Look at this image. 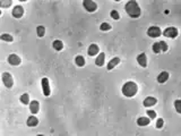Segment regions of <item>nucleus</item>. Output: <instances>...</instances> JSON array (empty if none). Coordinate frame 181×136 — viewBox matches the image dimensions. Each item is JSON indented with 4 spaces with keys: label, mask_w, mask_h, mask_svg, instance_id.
I'll list each match as a JSON object with an SVG mask.
<instances>
[{
    "label": "nucleus",
    "mask_w": 181,
    "mask_h": 136,
    "mask_svg": "<svg viewBox=\"0 0 181 136\" xmlns=\"http://www.w3.org/2000/svg\"><path fill=\"white\" fill-rule=\"evenodd\" d=\"M126 13H127L131 18H138L140 16V7L138 5L137 1L135 0H130L126 4Z\"/></svg>",
    "instance_id": "f257e3e1"
},
{
    "label": "nucleus",
    "mask_w": 181,
    "mask_h": 136,
    "mask_svg": "<svg viewBox=\"0 0 181 136\" xmlns=\"http://www.w3.org/2000/svg\"><path fill=\"white\" fill-rule=\"evenodd\" d=\"M122 94L127 97H132L134 95H136V93L138 92V86L137 84L132 81L125 83L122 86Z\"/></svg>",
    "instance_id": "f03ea898"
},
{
    "label": "nucleus",
    "mask_w": 181,
    "mask_h": 136,
    "mask_svg": "<svg viewBox=\"0 0 181 136\" xmlns=\"http://www.w3.org/2000/svg\"><path fill=\"white\" fill-rule=\"evenodd\" d=\"M1 78H2V82H4L6 88H10L11 86H13V84H14V79H13V76H11L9 73H7V72L2 73Z\"/></svg>",
    "instance_id": "7ed1b4c3"
},
{
    "label": "nucleus",
    "mask_w": 181,
    "mask_h": 136,
    "mask_svg": "<svg viewBox=\"0 0 181 136\" xmlns=\"http://www.w3.org/2000/svg\"><path fill=\"white\" fill-rule=\"evenodd\" d=\"M83 6L88 13H94L95 10L98 9V5L94 1H92V0H84Z\"/></svg>",
    "instance_id": "20e7f679"
},
{
    "label": "nucleus",
    "mask_w": 181,
    "mask_h": 136,
    "mask_svg": "<svg viewBox=\"0 0 181 136\" xmlns=\"http://www.w3.org/2000/svg\"><path fill=\"white\" fill-rule=\"evenodd\" d=\"M161 34H162L161 29L157 27V26H151V27H148V29H147V35L149 38H158V36H161Z\"/></svg>",
    "instance_id": "39448f33"
},
{
    "label": "nucleus",
    "mask_w": 181,
    "mask_h": 136,
    "mask_svg": "<svg viewBox=\"0 0 181 136\" xmlns=\"http://www.w3.org/2000/svg\"><path fill=\"white\" fill-rule=\"evenodd\" d=\"M163 35L167 36V38H170V39H174L178 36V29L176 27H167V29H164Z\"/></svg>",
    "instance_id": "423d86ee"
},
{
    "label": "nucleus",
    "mask_w": 181,
    "mask_h": 136,
    "mask_svg": "<svg viewBox=\"0 0 181 136\" xmlns=\"http://www.w3.org/2000/svg\"><path fill=\"white\" fill-rule=\"evenodd\" d=\"M42 90H43V94L45 97H49L50 93H51V90H50V84H49V79L47 77L42 78Z\"/></svg>",
    "instance_id": "0eeeda50"
},
{
    "label": "nucleus",
    "mask_w": 181,
    "mask_h": 136,
    "mask_svg": "<svg viewBox=\"0 0 181 136\" xmlns=\"http://www.w3.org/2000/svg\"><path fill=\"white\" fill-rule=\"evenodd\" d=\"M8 63H9L11 66H18V65H20L22 60H20V58L17 56V54H13L8 57Z\"/></svg>",
    "instance_id": "6e6552de"
},
{
    "label": "nucleus",
    "mask_w": 181,
    "mask_h": 136,
    "mask_svg": "<svg viewBox=\"0 0 181 136\" xmlns=\"http://www.w3.org/2000/svg\"><path fill=\"white\" fill-rule=\"evenodd\" d=\"M11 14H13V16H14L15 18H20L24 15V8L22 6H15Z\"/></svg>",
    "instance_id": "1a4fd4ad"
},
{
    "label": "nucleus",
    "mask_w": 181,
    "mask_h": 136,
    "mask_svg": "<svg viewBox=\"0 0 181 136\" xmlns=\"http://www.w3.org/2000/svg\"><path fill=\"white\" fill-rule=\"evenodd\" d=\"M156 103H157V100L154 97H145V100H144V102H143L144 107H146V108L153 107V106H154V104H156Z\"/></svg>",
    "instance_id": "9d476101"
},
{
    "label": "nucleus",
    "mask_w": 181,
    "mask_h": 136,
    "mask_svg": "<svg viewBox=\"0 0 181 136\" xmlns=\"http://www.w3.org/2000/svg\"><path fill=\"white\" fill-rule=\"evenodd\" d=\"M87 54L89 57H93V56H96L98 54V44H91L89 47H88V50H87Z\"/></svg>",
    "instance_id": "9b49d317"
},
{
    "label": "nucleus",
    "mask_w": 181,
    "mask_h": 136,
    "mask_svg": "<svg viewBox=\"0 0 181 136\" xmlns=\"http://www.w3.org/2000/svg\"><path fill=\"white\" fill-rule=\"evenodd\" d=\"M29 110H31V112L33 113V115H35V113H38L40 110V103L36 100L35 101H32L31 103H29Z\"/></svg>",
    "instance_id": "f8f14e48"
},
{
    "label": "nucleus",
    "mask_w": 181,
    "mask_h": 136,
    "mask_svg": "<svg viewBox=\"0 0 181 136\" xmlns=\"http://www.w3.org/2000/svg\"><path fill=\"white\" fill-rule=\"evenodd\" d=\"M149 122H151V119L148 118V117H139L137 119V125L138 126H147V125H149Z\"/></svg>",
    "instance_id": "ddd939ff"
},
{
    "label": "nucleus",
    "mask_w": 181,
    "mask_h": 136,
    "mask_svg": "<svg viewBox=\"0 0 181 136\" xmlns=\"http://www.w3.org/2000/svg\"><path fill=\"white\" fill-rule=\"evenodd\" d=\"M104 60H105V54L101 52V54H98L96 59H95V65L98 66V67H102L103 65H104Z\"/></svg>",
    "instance_id": "4468645a"
},
{
    "label": "nucleus",
    "mask_w": 181,
    "mask_h": 136,
    "mask_svg": "<svg viewBox=\"0 0 181 136\" xmlns=\"http://www.w3.org/2000/svg\"><path fill=\"white\" fill-rule=\"evenodd\" d=\"M169 73L167 72H162L158 76H157V82L158 83H161V84H163V83H165L169 79Z\"/></svg>",
    "instance_id": "2eb2a0df"
},
{
    "label": "nucleus",
    "mask_w": 181,
    "mask_h": 136,
    "mask_svg": "<svg viewBox=\"0 0 181 136\" xmlns=\"http://www.w3.org/2000/svg\"><path fill=\"white\" fill-rule=\"evenodd\" d=\"M137 61L138 63L142 66V67H146L147 66V58H146V54H140L137 57Z\"/></svg>",
    "instance_id": "dca6fc26"
},
{
    "label": "nucleus",
    "mask_w": 181,
    "mask_h": 136,
    "mask_svg": "<svg viewBox=\"0 0 181 136\" xmlns=\"http://www.w3.org/2000/svg\"><path fill=\"white\" fill-rule=\"evenodd\" d=\"M26 124H27V126L29 127H34L36 126L38 124H39V119L36 118L35 116H31L27 118V122H26Z\"/></svg>",
    "instance_id": "f3484780"
},
{
    "label": "nucleus",
    "mask_w": 181,
    "mask_h": 136,
    "mask_svg": "<svg viewBox=\"0 0 181 136\" xmlns=\"http://www.w3.org/2000/svg\"><path fill=\"white\" fill-rule=\"evenodd\" d=\"M119 63H120V59H119V58H113V59H111V60L109 61L107 68H108V70H111V69H113L116 66H118Z\"/></svg>",
    "instance_id": "a211bd4d"
},
{
    "label": "nucleus",
    "mask_w": 181,
    "mask_h": 136,
    "mask_svg": "<svg viewBox=\"0 0 181 136\" xmlns=\"http://www.w3.org/2000/svg\"><path fill=\"white\" fill-rule=\"evenodd\" d=\"M52 47H53L54 50L61 51V50L64 49V43H62L60 40H56V41H53V43H52Z\"/></svg>",
    "instance_id": "6ab92c4d"
},
{
    "label": "nucleus",
    "mask_w": 181,
    "mask_h": 136,
    "mask_svg": "<svg viewBox=\"0 0 181 136\" xmlns=\"http://www.w3.org/2000/svg\"><path fill=\"white\" fill-rule=\"evenodd\" d=\"M75 63L78 67H84L85 66V58L83 56H77L76 59H75Z\"/></svg>",
    "instance_id": "aec40b11"
},
{
    "label": "nucleus",
    "mask_w": 181,
    "mask_h": 136,
    "mask_svg": "<svg viewBox=\"0 0 181 136\" xmlns=\"http://www.w3.org/2000/svg\"><path fill=\"white\" fill-rule=\"evenodd\" d=\"M0 39L2 40V41H6V42H13V40H14V38L10 35V34H1V36H0Z\"/></svg>",
    "instance_id": "412c9836"
},
{
    "label": "nucleus",
    "mask_w": 181,
    "mask_h": 136,
    "mask_svg": "<svg viewBox=\"0 0 181 136\" xmlns=\"http://www.w3.org/2000/svg\"><path fill=\"white\" fill-rule=\"evenodd\" d=\"M20 102L23 103V104H27V103H29V94H23V95H20Z\"/></svg>",
    "instance_id": "4be33fe9"
},
{
    "label": "nucleus",
    "mask_w": 181,
    "mask_h": 136,
    "mask_svg": "<svg viewBox=\"0 0 181 136\" xmlns=\"http://www.w3.org/2000/svg\"><path fill=\"white\" fill-rule=\"evenodd\" d=\"M36 32H38V36H39V38H42L44 35V33H45V27L42 26V25H40L39 27L36 29Z\"/></svg>",
    "instance_id": "5701e85b"
},
{
    "label": "nucleus",
    "mask_w": 181,
    "mask_h": 136,
    "mask_svg": "<svg viewBox=\"0 0 181 136\" xmlns=\"http://www.w3.org/2000/svg\"><path fill=\"white\" fill-rule=\"evenodd\" d=\"M174 108H176V112L181 115V100H176L174 101Z\"/></svg>",
    "instance_id": "b1692460"
},
{
    "label": "nucleus",
    "mask_w": 181,
    "mask_h": 136,
    "mask_svg": "<svg viewBox=\"0 0 181 136\" xmlns=\"http://www.w3.org/2000/svg\"><path fill=\"white\" fill-rule=\"evenodd\" d=\"M153 51L155 54H160L161 52V45H160V42H156V43L153 44Z\"/></svg>",
    "instance_id": "393cba45"
},
{
    "label": "nucleus",
    "mask_w": 181,
    "mask_h": 136,
    "mask_svg": "<svg viewBox=\"0 0 181 136\" xmlns=\"http://www.w3.org/2000/svg\"><path fill=\"white\" fill-rule=\"evenodd\" d=\"M100 29H101V31H110L111 29V25L109 24V23H102L101 26H100Z\"/></svg>",
    "instance_id": "a878e982"
},
{
    "label": "nucleus",
    "mask_w": 181,
    "mask_h": 136,
    "mask_svg": "<svg viewBox=\"0 0 181 136\" xmlns=\"http://www.w3.org/2000/svg\"><path fill=\"white\" fill-rule=\"evenodd\" d=\"M147 116L149 119H154V118H156V112L154 110H147Z\"/></svg>",
    "instance_id": "bb28decb"
},
{
    "label": "nucleus",
    "mask_w": 181,
    "mask_h": 136,
    "mask_svg": "<svg viewBox=\"0 0 181 136\" xmlns=\"http://www.w3.org/2000/svg\"><path fill=\"white\" fill-rule=\"evenodd\" d=\"M110 15H111V17H112L113 20H118L120 18V15H119V13H118L117 10H112Z\"/></svg>",
    "instance_id": "cd10ccee"
},
{
    "label": "nucleus",
    "mask_w": 181,
    "mask_h": 136,
    "mask_svg": "<svg viewBox=\"0 0 181 136\" xmlns=\"http://www.w3.org/2000/svg\"><path fill=\"white\" fill-rule=\"evenodd\" d=\"M160 45H161V51H163V52L167 51V42H164V41H160Z\"/></svg>",
    "instance_id": "c85d7f7f"
},
{
    "label": "nucleus",
    "mask_w": 181,
    "mask_h": 136,
    "mask_svg": "<svg viewBox=\"0 0 181 136\" xmlns=\"http://www.w3.org/2000/svg\"><path fill=\"white\" fill-rule=\"evenodd\" d=\"M163 125H164V120L162 119V118H158L156 122V128H158V129H161L162 127H163Z\"/></svg>",
    "instance_id": "c756f323"
},
{
    "label": "nucleus",
    "mask_w": 181,
    "mask_h": 136,
    "mask_svg": "<svg viewBox=\"0 0 181 136\" xmlns=\"http://www.w3.org/2000/svg\"><path fill=\"white\" fill-rule=\"evenodd\" d=\"M10 5H11V1H10V0L6 1V2H4V1L0 2V6H1V7H8V6H10Z\"/></svg>",
    "instance_id": "7c9ffc66"
},
{
    "label": "nucleus",
    "mask_w": 181,
    "mask_h": 136,
    "mask_svg": "<svg viewBox=\"0 0 181 136\" xmlns=\"http://www.w3.org/2000/svg\"><path fill=\"white\" fill-rule=\"evenodd\" d=\"M36 136H44V135H42V134H39V135H36Z\"/></svg>",
    "instance_id": "2f4dec72"
}]
</instances>
